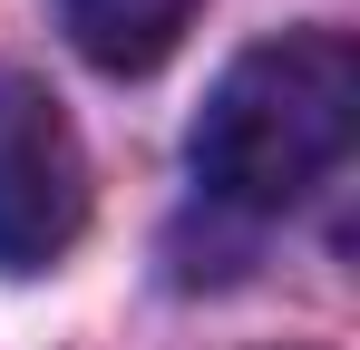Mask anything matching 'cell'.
<instances>
[{"mask_svg": "<svg viewBox=\"0 0 360 350\" xmlns=\"http://www.w3.org/2000/svg\"><path fill=\"white\" fill-rule=\"evenodd\" d=\"M351 127H360V58L341 30L253 39L195 117V185L234 214H292L351 156Z\"/></svg>", "mask_w": 360, "mask_h": 350, "instance_id": "6da1fadb", "label": "cell"}, {"mask_svg": "<svg viewBox=\"0 0 360 350\" xmlns=\"http://www.w3.org/2000/svg\"><path fill=\"white\" fill-rule=\"evenodd\" d=\"M78 233H88V146L30 68H0V273H49Z\"/></svg>", "mask_w": 360, "mask_h": 350, "instance_id": "7a4b0ae2", "label": "cell"}, {"mask_svg": "<svg viewBox=\"0 0 360 350\" xmlns=\"http://www.w3.org/2000/svg\"><path fill=\"white\" fill-rule=\"evenodd\" d=\"M185 20H195V0H59L68 49L88 58V68H108V78L166 68L176 39H185Z\"/></svg>", "mask_w": 360, "mask_h": 350, "instance_id": "3957f363", "label": "cell"}]
</instances>
